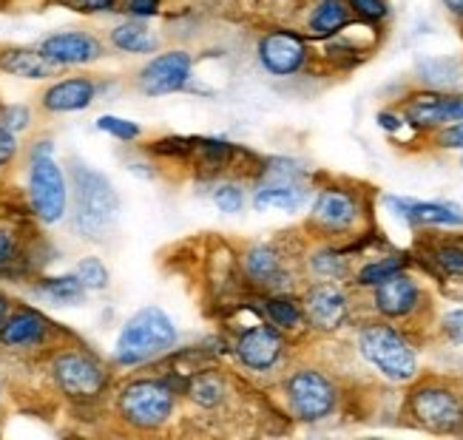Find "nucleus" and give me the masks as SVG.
Returning <instances> with one entry per match:
<instances>
[{
    "label": "nucleus",
    "mask_w": 463,
    "mask_h": 440,
    "mask_svg": "<svg viewBox=\"0 0 463 440\" xmlns=\"http://www.w3.org/2000/svg\"><path fill=\"white\" fill-rule=\"evenodd\" d=\"M310 265L318 276H325V278H338V276H345L347 265H345V256L335 253V250H318L313 258H310Z\"/></svg>",
    "instance_id": "nucleus-33"
},
{
    "label": "nucleus",
    "mask_w": 463,
    "mask_h": 440,
    "mask_svg": "<svg viewBox=\"0 0 463 440\" xmlns=\"http://www.w3.org/2000/svg\"><path fill=\"white\" fill-rule=\"evenodd\" d=\"M358 350L390 381H412L418 372L415 350L390 324H367L358 332Z\"/></svg>",
    "instance_id": "nucleus-5"
},
{
    "label": "nucleus",
    "mask_w": 463,
    "mask_h": 440,
    "mask_svg": "<svg viewBox=\"0 0 463 440\" xmlns=\"http://www.w3.org/2000/svg\"><path fill=\"white\" fill-rule=\"evenodd\" d=\"M97 131H103L119 143H137L139 136H143V128H139L134 119H126V117H114V114H103L97 117Z\"/></svg>",
    "instance_id": "nucleus-30"
},
{
    "label": "nucleus",
    "mask_w": 463,
    "mask_h": 440,
    "mask_svg": "<svg viewBox=\"0 0 463 440\" xmlns=\"http://www.w3.org/2000/svg\"><path fill=\"white\" fill-rule=\"evenodd\" d=\"M288 404L301 421H325L335 409V387L316 370H298L285 384Z\"/></svg>",
    "instance_id": "nucleus-7"
},
{
    "label": "nucleus",
    "mask_w": 463,
    "mask_h": 440,
    "mask_svg": "<svg viewBox=\"0 0 463 440\" xmlns=\"http://www.w3.org/2000/svg\"><path fill=\"white\" fill-rule=\"evenodd\" d=\"M176 344V327L163 307L137 310L114 342V361L119 367H139L165 355Z\"/></svg>",
    "instance_id": "nucleus-2"
},
{
    "label": "nucleus",
    "mask_w": 463,
    "mask_h": 440,
    "mask_svg": "<svg viewBox=\"0 0 463 440\" xmlns=\"http://www.w3.org/2000/svg\"><path fill=\"white\" fill-rule=\"evenodd\" d=\"M435 262H438L440 270L449 273V276H463V248H455V245L440 248L435 253Z\"/></svg>",
    "instance_id": "nucleus-37"
},
{
    "label": "nucleus",
    "mask_w": 463,
    "mask_h": 440,
    "mask_svg": "<svg viewBox=\"0 0 463 440\" xmlns=\"http://www.w3.org/2000/svg\"><path fill=\"white\" fill-rule=\"evenodd\" d=\"M60 4L80 14H109V12H117L119 0H60Z\"/></svg>",
    "instance_id": "nucleus-36"
},
{
    "label": "nucleus",
    "mask_w": 463,
    "mask_h": 440,
    "mask_svg": "<svg viewBox=\"0 0 463 440\" xmlns=\"http://www.w3.org/2000/svg\"><path fill=\"white\" fill-rule=\"evenodd\" d=\"M99 97V83L86 74L77 77H63L54 80L40 94V108L46 114H77L94 106V99Z\"/></svg>",
    "instance_id": "nucleus-15"
},
{
    "label": "nucleus",
    "mask_w": 463,
    "mask_h": 440,
    "mask_svg": "<svg viewBox=\"0 0 463 440\" xmlns=\"http://www.w3.org/2000/svg\"><path fill=\"white\" fill-rule=\"evenodd\" d=\"M174 404V389L163 378H137L117 392V412L137 432L163 429L171 421Z\"/></svg>",
    "instance_id": "nucleus-3"
},
{
    "label": "nucleus",
    "mask_w": 463,
    "mask_h": 440,
    "mask_svg": "<svg viewBox=\"0 0 463 440\" xmlns=\"http://www.w3.org/2000/svg\"><path fill=\"white\" fill-rule=\"evenodd\" d=\"M213 205L228 216L241 213V208H245V188L236 183H219L213 188Z\"/></svg>",
    "instance_id": "nucleus-31"
},
{
    "label": "nucleus",
    "mask_w": 463,
    "mask_h": 440,
    "mask_svg": "<svg viewBox=\"0 0 463 440\" xmlns=\"http://www.w3.org/2000/svg\"><path fill=\"white\" fill-rule=\"evenodd\" d=\"M460 165H463V163H460Z\"/></svg>",
    "instance_id": "nucleus-46"
},
{
    "label": "nucleus",
    "mask_w": 463,
    "mask_h": 440,
    "mask_svg": "<svg viewBox=\"0 0 463 440\" xmlns=\"http://www.w3.org/2000/svg\"><path fill=\"white\" fill-rule=\"evenodd\" d=\"M225 378L219 375V372H203V375H196L194 381H191V401L199 404V407H205V409H213L225 401Z\"/></svg>",
    "instance_id": "nucleus-27"
},
{
    "label": "nucleus",
    "mask_w": 463,
    "mask_h": 440,
    "mask_svg": "<svg viewBox=\"0 0 463 440\" xmlns=\"http://www.w3.org/2000/svg\"><path fill=\"white\" fill-rule=\"evenodd\" d=\"M384 202L395 211V216H401L412 228H420V225H449V228L463 225V213L455 205L418 202V199H404V196H387Z\"/></svg>",
    "instance_id": "nucleus-20"
},
{
    "label": "nucleus",
    "mask_w": 463,
    "mask_h": 440,
    "mask_svg": "<svg viewBox=\"0 0 463 440\" xmlns=\"http://www.w3.org/2000/svg\"><path fill=\"white\" fill-rule=\"evenodd\" d=\"M109 43L123 54H151L156 49V37L148 32L143 20L128 17L109 32Z\"/></svg>",
    "instance_id": "nucleus-23"
},
{
    "label": "nucleus",
    "mask_w": 463,
    "mask_h": 440,
    "mask_svg": "<svg viewBox=\"0 0 463 440\" xmlns=\"http://www.w3.org/2000/svg\"><path fill=\"white\" fill-rule=\"evenodd\" d=\"M259 63L273 77H290L305 69L307 63V43L305 37L290 29H273L259 40L256 46Z\"/></svg>",
    "instance_id": "nucleus-12"
},
{
    "label": "nucleus",
    "mask_w": 463,
    "mask_h": 440,
    "mask_svg": "<svg viewBox=\"0 0 463 440\" xmlns=\"http://www.w3.org/2000/svg\"><path fill=\"white\" fill-rule=\"evenodd\" d=\"M440 4H444L455 17H463V0H440Z\"/></svg>",
    "instance_id": "nucleus-44"
},
{
    "label": "nucleus",
    "mask_w": 463,
    "mask_h": 440,
    "mask_svg": "<svg viewBox=\"0 0 463 440\" xmlns=\"http://www.w3.org/2000/svg\"><path fill=\"white\" fill-rule=\"evenodd\" d=\"M438 145L440 148H460L463 151V119H460V123L447 126L444 131L438 134Z\"/></svg>",
    "instance_id": "nucleus-41"
},
{
    "label": "nucleus",
    "mask_w": 463,
    "mask_h": 440,
    "mask_svg": "<svg viewBox=\"0 0 463 440\" xmlns=\"http://www.w3.org/2000/svg\"><path fill=\"white\" fill-rule=\"evenodd\" d=\"M0 74L17 80H52L57 66H52L37 46H0Z\"/></svg>",
    "instance_id": "nucleus-21"
},
{
    "label": "nucleus",
    "mask_w": 463,
    "mask_h": 440,
    "mask_svg": "<svg viewBox=\"0 0 463 440\" xmlns=\"http://www.w3.org/2000/svg\"><path fill=\"white\" fill-rule=\"evenodd\" d=\"M347 23H350L347 0H318L307 17V32L310 37L327 40V37H335Z\"/></svg>",
    "instance_id": "nucleus-22"
},
{
    "label": "nucleus",
    "mask_w": 463,
    "mask_h": 440,
    "mask_svg": "<svg viewBox=\"0 0 463 440\" xmlns=\"http://www.w3.org/2000/svg\"><path fill=\"white\" fill-rule=\"evenodd\" d=\"M358 216H361L358 199L350 191H341V188H325L313 205V225L330 233L350 230L358 222Z\"/></svg>",
    "instance_id": "nucleus-19"
},
{
    "label": "nucleus",
    "mask_w": 463,
    "mask_h": 440,
    "mask_svg": "<svg viewBox=\"0 0 463 440\" xmlns=\"http://www.w3.org/2000/svg\"><path fill=\"white\" fill-rule=\"evenodd\" d=\"M444 332L452 344H463V310H449L444 315Z\"/></svg>",
    "instance_id": "nucleus-39"
},
{
    "label": "nucleus",
    "mask_w": 463,
    "mask_h": 440,
    "mask_svg": "<svg viewBox=\"0 0 463 440\" xmlns=\"http://www.w3.org/2000/svg\"><path fill=\"white\" fill-rule=\"evenodd\" d=\"M126 12L128 17H137V20L154 17L159 12V0H126Z\"/></svg>",
    "instance_id": "nucleus-40"
},
{
    "label": "nucleus",
    "mask_w": 463,
    "mask_h": 440,
    "mask_svg": "<svg viewBox=\"0 0 463 440\" xmlns=\"http://www.w3.org/2000/svg\"><path fill=\"white\" fill-rule=\"evenodd\" d=\"M52 381L71 401H94L109 387V372L83 347H63L52 355Z\"/></svg>",
    "instance_id": "nucleus-4"
},
{
    "label": "nucleus",
    "mask_w": 463,
    "mask_h": 440,
    "mask_svg": "<svg viewBox=\"0 0 463 440\" xmlns=\"http://www.w3.org/2000/svg\"><path fill=\"white\" fill-rule=\"evenodd\" d=\"M34 293L40 298H46V302H52V304L71 307V304H83V298H86L89 290L77 278V273H66V276H46V278H40V282L34 285Z\"/></svg>",
    "instance_id": "nucleus-24"
},
{
    "label": "nucleus",
    "mask_w": 463,
    "mask_h": 440,
    "mask_svg": "<svg viewBox=\"0 0 463 440\" xmlns=\"http://www.w3.org/2000/svg\"><path fill=\"white\" fill-rule=\"evenodd\" d=\"M378 126L392 134V131H398L401 126H404V119H401L398 114H392V111H381L378 114Z\"/></svg>",
    "instance_id": "nucleus-42"
},
{
    "label": "nucleus",
    "mask_w": 463,
    "mask_h": 440,
    "mask_svg": "<svg viewBox=\"0 0 463 440\" xmlns=\"http://www.w3.org/2000/svg\"><path fill=\"white\" fill-rule=\"evenodd\" d=\"M265 313L270 318V324L279 330H296L305 322V307L290 295H270L265 302Z\"/></svg>",
    "instance_id": "nucleus-26"
},
{
    "label": "nucleus",
    "mask_w": 463,
    "mask_h": 440,
    "mask_svg": "<svg viewBox=\"0 0 463 440\" xmlns=\"http://www.w3.org/2000/svg\"><path fill=\"white\" fill-rule=\"evenodd\" d=\"M57 332V324L34 310V307H12L4 327H0V344L6 350H40L49 347Z\"/></svg>",
    "instance_id": "nucleus-13"
},
{
    "label": "nucleus",
    "mask_w": 463,
    "mask_h": 440,
    "mask_svg": "<svg viewBox=\"0 0 463 440\" xmlns=\"http://www.w3.org/2000/svg\"><path fill=\"white\" fill-rule=\"evenodd\" d=\"M20 154V143H17V134H12L9 128L0 126V171L9 168Z\"/></svg>",
    "instance_id": "nucleus-38"
},
{
    "label": "nucleus",
    "mask_w": 463,
    "mask_h": 440,
    "mask_svg": "<svg viewBox=\"0 0 463 440\" xmlns=\"http://www.w3.org/2000/svg\"><path fill=\"white\" fill-rule=\"evenodd\" d=\"M301 307H305L307 324L321 330V332H333L347 322V295L341 293L335 285L310 287Z\"/></svg>",
    "instance_id": "nucleus-18"
},
{
    "label": "nucleus",
    "mask_w": 463,
    "mask_h": 440,
    "mask_svg": "<svg viewBox=\"0 0 463 440\" xmlns=\"http://www.w3.org/2000/svg\"><path fill=\"white\" fill-rule=\"evenodd\" d=\"M69 202H71V230L80 239L99 242L111 233L119 216V196L106 173L71 159L69 168Z\"/></svg>",
    "instance_id": "nucleus-1"
},
{
    "label": "nucleus",
    "mask_w": 463,
    "mask_h": 440,
    "mask_svg": "<svg viewBox=\"0 0 463 440\" xmlns=\"http://www.w3.org/2000/svg\"><path fill=\"white\" fill-rule=\"evenodd\" d=\"M412 417L432 432H452L463 424L460 398L447 387H420L410 398Z\"/></svg>",
    "instance_id": "nucleus-11"
},
{
    "label": "nucleus",
    "mask_w": 463,
    "mask_h": 440,
    "mask_svg": "<svg viewBox=\"0 0 463 440\" xmlns=\"http://www.w3.org/2000/svg\"><path fill=\"white\" fill-rule=\"evenodd\" d=\"M0 401H4V387H0Z\"/></svg>",
    "instance_id": "nucleus-45"
},
{
    "label": "nucleus",
    "mask_w": 463,
    "mask_h": 440,
    "mask_svg": "<svg viewBox=\"0 0 463 440\" xmlns=\"http://www.w3.org/2000/svg\"><path fill=\"white\" fill-rule=\"evenodd\" d=\"M77 278L83 282V287L89 293H99V290H106L109 287V267L103 265V258H97V256H86V258H80L77 267H74Z\"/></svg>",
    "instance_id": "nucleus-29"
},
{
    "label": "nucleus",
    "mask_w": 463,
    "mask_h": 440,
    "mask_svg": "<svg viewBox=\"0 0 463 440\" xmlns=\"http://www.w3.org/2000/svg\"><path fill=\"white\" fill-rule=\"evenodd\" d=\"M245 273L261 287H273L279 285V278L285 276L281 270V256L270 245H256L245 253Z\"/></svg>",
    "instance_id": "nucleus-25"
},
{
    "label": "nucleus",
    "mask_w": 463,
    "mask_h": 440,
    "mask_svg": "<svg viewBox=\"0 0 463 440\" xmlns=\"http://www.w3.org/2000/svg\"><path fill=\"white\" fill-rule=\"evenodd\" d=\"M404 267H407L404 256H384V258H378V262H370V265H364L358 270V285L361 287H375L378 282H384L387 276L404 270Z\"/></svg>",
    "instance_id": "nucleus-28"
},
{
    "label": "nucleus",
    "mask_w": 463,
    "mask_h": 440,
    "mask_svg": "<svg viewBox=\"0 0 463 440\" xmlns=\"http://www.w3.org/2000/svg\"><path fill=\"white\" fill-rule=\"evenodd\" d=\"M20 262V242L17 233L6 225H0V273H6Z\"/></svg>",
    "instance_id": "nucleus-34"
},
{
    "label": "nucleus",
    "mask_w": 463,
    "mask_h": 440,
    "mask_svg": "<svg viewBox=\"0 0 463 440\" xmlns=\"http://www.w3.org/2000/svg\"><path fill=\"white\" fill-rule=\"evenodd\" d=\"M350 12H355L358 17L364 20H373V23H378V20H384L390 14V6L387 0H347Z\"/></svg>",
    "instance_id": "nucleus-35"
},
{
    "label": "nucleus",
    "mask_w": 463,
    "mask_h": 440,
    "mask_svg": "<svg viewBox=\"0 0 463 440\" xmlns=\"http://www.w3.org/2000/svg\"><path fill=\"white\" fill-rule=\"evenodd\" d=\"M463 119V94H415L404 106V123L415 128H444Z\"/></svg>",
    "instance_id": "nucleus-14"
},
{
    "label": "nucleus",
    "mask_w": 463,
    "mask_h": 440,
    "mask_svg": "<svg viewBox=\"0 0 463 440\" xmlns=\"http://www.w3.org/2000/svg\"><path fill=\"white\" fill-rule=\"evenodd\" d=\"M40 54H43L52 66L57 69H77V66H91L106 54L103 40L86 29H66V32H52L37 43Z\"/></svg>",
    "instance_id": "nucleus-9"
},
{
    "label": "nucleus",
    "mask_w": 463,
    "mask_h": 440,
    "mask_svg": "<svg viewBox=\"0 0 463 440\" xmlns=\"http://www.w3.org/2000/svg\"><path fill=\"white\" fill-rule=\"evenodd\" d=\"M0 126L9 128L12 134H24L32 128V108L24 103L0 106Z\"/></svg>",
    "instance_id": "nucleus-32"
},
{
    "label": "nucleus",
    "mask_w": 463,
    "mask_h": 440,
    "mask_svg": "<svg viewBox=\"0 0 463 440\" xmlns=\"http://www.w3.org/2000/svg\"><path fill=\"white\" fill-rule=\"evenodd\" d=\"M276 168L265 171V179L259 183L256 193H253V208L256 211H298L307 202V188L301 185V171L293 168V163H285V159H276Z\"/></svg>",
    "instance_id": "nucleus-10"
},
{
    "label": "nucleus",
    "mask_w": 463,
    "mask_h": 440,
    "mask_svg": "<svg viewBox=\"0 0 463 440\" xmlns=\"http://www.w3.org/2000/svg\"><path fill=\"white\" fill-rule=\"evenodd\" d=\"M12 313V298L0 290V327H4V322H6V315Z\"/></svg>",
    "instance_id": "nucleus-43"
},
{
    "label": "nucleus",
    "mask_w": 463,
    "mask_h": 440,
    "mask_svg": "<svg viewBox=\"0 0 463 440\" xmlns=\"http://www.w3.org/2000/svg\"><path fill=\"white\" fill-rule=\"evenodd\" d=\"M373 304L384 318H407L420 304V287L410 273L398 270L373 287Z\"/></svg>",
    "instance_id": "nucleus-17"
},
{
    "label": "nucleus",
    "mask_w": 463,
    "mask_h": 440,
    "mask_svg": "<svg viewBox=\"0 0 463 440\" xmlns=\"http://www.w3.org/2000/svg\"><path fill=\"white\" fill-rule=\"evenodd\" d=\"M194 60L183 49H171L151 57L148 63L137 71V89L146 97H168L183 91L191 83Z\"/></svg>",
    "instance_id": "nucleus-8"
},
{
    "label": "nucleus",
    "mask_w": 463,
    "mask_h": 440,
    "mask_svg": "<svg viewBox=\"0 0 463 440\" xmlns=\"http://www.w3.org/2000/svg\"><path fill=\"white\" fill-rule=\"evenodd\" d=\"M29 208L43 225L63 222L69 213V179L54 154L29 156Z\"/></svg>",
    "instance_id": "nucleus-6"
},
{
    "label": "nucleus",
    "mask_w": 463,
    "mask_h": 440,
    "mask_svg": "<svg viewBox=\"0 0 463 440\" xmlns=\"http://www.w3.org/2000/svg\"><path fill=\"white\" fill-rule=\"evenodd\" d=\"M233 352L241 367L265 372L279 361L281 352H285V338H281L279 327L273 324H256L239 335Z\"/></svg>",
    "instance_id": "nucleus-16"
}]
</instances>
